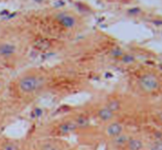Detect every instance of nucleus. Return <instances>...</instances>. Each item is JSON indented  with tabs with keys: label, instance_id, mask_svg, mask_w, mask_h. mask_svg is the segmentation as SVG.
I'll list each match as a JSON object with an SVG mask.
<instances>
[{
	"label": "nucleus",
	"instance_id": "f257e3e1",
	"mask_svg": "<svg viewBox=\"0 0 162 150\" xmlns=\"http://www.w3.org/2000/svg\"><path fill=\"white\" fill-rule=\"evenodd\" d=\"M45 85V78L40 74H27L23 75L18 82V87L23 94H33L39 92Z\"/></svg>",
	"mask_w": 162,
	"mask_h": 150
},
{
	"label": "nucleus",
	"instance_id": "f03ea898",
	"mask_svg": "<svg viewBox=\"0 0 162 150\" xmlns=\"http://www.w3.org/2000/svg\"><path fill=\"white\" fill-rule=\"evenodd\" d=\"M139 86L143 92L151 93L159 89V81L152 74H144L139 80Z\"/></svg>",
	"mask_w": 162,
	"mask_h": 150
},
{
	"label": "nucleus",
	"instance_id": "7ed1b4c3",
	"mask_svg": "<svg viewBox=\"0 0 162 150\" xmlns=\"http://www.w3.org/2000/svg\"><path fill=\"white\" fill-rule=\"evenodd\" d=\"M123 131V125L120 123H117V121H112L110 124H108L107 127H106V134L110 138H116L117 136L121 135Z\"/></svg>",
	"mask_w": 162,
	"mask_h": 150
},
{
	"label": "nucleus",
	"instance_id": "20e7f679",
	"mask_svg": "<svg viewBox=\"0 0 162 150\" xmlns=\"http://www.w3.org/2000/svg\"><path fill=\"white\" fill-rule=\"evenodd\" d=\"M56 19L60 23H61L63 27L67 28H73L75 24H76V20L74 18L73 15H69V13H66V12H62V13H58L56 15Z\"/></svg>",
	"mask_w": 162,
	"mask_h": 150
},
{
	"label": "nucleus",
	"instance_id": "39448f33",
	"mask_svg": "<svg viewBox=\"0 0 162 150\" xmlns=\"http://www.w3.org/2000/svg\"><path fill=\"white\" fill-rule=\"evenodd\" d=\"M15 48L13 44L11 43H8V42H2L0 43V58H4V59H8L15 55Z\"/></svg>",
	"mask_w": 162,
	"mask_h": 150
},
{
	"label": "nucleus",
	"instance_id": "423d86ee",
	"mask_svg": "<svg viewBox=\"0 0 162 150\" xmlns=\"http://www.w3.org/2000/svg\"><path fill=\"white\" fill-rule=\"evenodd\" d=\"M97 117L101 121H110L112 119V117H114V113L112 110H109L107 107L100 108L98 113H97Z\"/></svg>",
	"mask_w": 162,
	"mask_h": 150
},
{
	"label": "nucleus",
	"instance_id": "0eeeda50",
	"mask_svg": "<svg viewBox=\"0 0 162 150\" xmlns=\"http://www.w3.org/2000/svg\"><path fill=\"white\" fill-rule=\"evenodd\" d=\"M126 146H127L128 150H141L143 143L140 139L135 138V137H129V140Z\"/></svg>",
	"mask_w": 162,
	"mask_h": 150
},
{
	"label": "nucleus",
	"instance_id": "6e6552de",
	"mask_svg": "<svg viewBox=\"0 0 162 150\" xmlns=\"http://www.w3.org/2000/svg\"><path fill=\"white\" fill-rule=\"evenodd\" d=\"M114 139V145L117 147H123L126 146L128 143V140H129V137L127 135H125V134H121V135L117 136L116 138H112Z\"/></svg>",
	"mask_w": 162,
	"mask_h": 150
},
{
	"label": "nucleus",
	"instance_id": "1a4fd4ad",
	"mask_svg": "<svg viewBox=\"0 0 162 150\" xmlns=\"http://www.w3.org/2000/svg\"><path fill=\"white\" fill-rule=\"evenodd\" d=\"M106 107L115 114L116 112H118V110L120 109V104H119V102H118V100H112V102H109V103H108Z\"/></svg>",
	"mask_w": 162,
	"mask_h": 150
},
{
	"label": "nucleus",
	"instance_id": "9d476101",
	"mask_svg": "<svg viewBox=\"0 0 162 150\" xmlns=\"http://www.w3.org/2000/svg\"><path fill=\"white\" fill-rule=\"evenodd\" d=\"M75 123H76L77 127H86L87 125L89 124L88 119L84 117V116H81V117H78L76 120H75Z\"/></svg>",
	"mask_w": 162,
	"mask_h": 150
},
{
	"label": "nucleus",
	"instance_id": "9b49d317",
	"mask_svg": "<svg viewBox=\"0 0 162 150\" xmlns=\"http://www.w3.org/2000/svg\"><path fill=\"white\" fill-rule=\"evenodd\" d=\"M121 60H123V62H125V63H132V62L135 61V58H134L132 55L126 54V55H123Z\"/></svg>",
	"mask_w": 162,
	"mask_h": 150
},
{
	"label": "nucleus",
	"instance_id": "f8f14e48",
	"mask_svg": "<svg viewBox=\"0 0 162 150\" xmlns=\"http://www.w3.org/2000/svg\"><path fill=\"white\" fill-rule=\"evenodd\" d=\"M112 56H115V58H120V56H123V51L120 50L119 48H116L114 50L112 51Z\"/></svg>",
	"mask_w": 162,
	"mask_h": 150
},
{
	"label": "nucleus",
	"instance_id": "ddd939ff",
	"mask_svg": "<svg viewBox=\"0 0 162 150\" xmlns=\"http://www.w3.org/2000/svg\"><path fill=\"white\" fill-rule=\"evenodd\" d=\"M152 150H162V140L154 141L153 146H152Z\"/></svg>",
	"mask_w": 162,
	"mask_h": 150
},
{
	"label": "nucleus",
	"instance_id": "4468645a",
	"mask_svg": "<svg viewBox=\"0 0 162 150\" xmlns=\"http://www.w3.org/2000/svg\"><path fill=\"white\" fill-rule=\"evenodd\" d=\"M4 150H17V148H15L13 145H7V147L4 148Z\"/></svg>",
	"mask_w": 162,
	"mask_h": 150
},
{
	"label": "nucleus",
	"instance_id": "2eb2a0df",
	"mask_svg": "<svg viewBox=\"0 0 162 150\" xmlns=\"http://www.w3.org/2000/svg\"><path fill=\"white\" fill-rule=\"evenodd\" d=\"M139 12V9H131V10H129V13H131V15H135V13H138Z\"/></svg>",
	"mask_w": 162,
	"mask_h": 150
},
{
	"label": "nucleus",
	"instance_id": "dca6fc26",
	"mask_svg": "<svg viewBox=\"0 0 162 150\" xmlns=\"http://www.w3.org/2000/svg\"><path fill=\"white\" fill-rule=\"evenodd\" d=\"M158 117H159V119H160V120H161V121H162V112L160 113V114H159Z\"/></svg>",
	"mask_w": 162,
	"mask_h": 150
},
{
	"label": "nucleus",
	"instance_id": "f3484780",
	"mask_svg": "<svg viewBox=\"0 0 162 150\" xmlns=\"http://www.w3.org/2000/svg\"><path fill=\"white\" fill-rule=\"evenodd\" d=\"M0 89H1V82H0Z\"/></svg>",
	"mask_w": 162,
	"mask_h": 150
}]
</instances>
